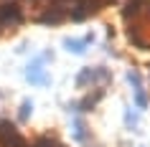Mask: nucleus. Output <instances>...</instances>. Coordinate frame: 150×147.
I'll return each instance as SVG.
<instances>
[{"label": "nucleus", "instance_id": "obj_1", "mask_svg": "<svg viewBox=\"0 0 150 147\" xmlns=\"http://www.w3.org/2000/svg\"><path fill=\"white\" fill-rule=\"evenodd\" d=\"M92 41H94V33H87L84 38H66L64 41V48H66L69 53H84Z\"/></svg>", "mask_w": 150, "mask_h": 147}, {"label": "nucleus", "instance_id": "obj_2", "mask_svg": "<svg viewBox=\"0 0 150 147\" xmlns=\"http://www.w3.org/2000/svg\"><path fill=\"white\" fill-rule=\"evenodd\" d=\"M127 79H130V84H132V89H135V104H137L140 109H145V107H148V96H145V89L140 86V76H137V71H130Z\"/></svg>", "mask_w": 150, "mask_h": 147}, {"label": "nucleus", "instance_id": "obj_3", "mask_svg": "<svg viewBox=\"0 0 150 147\" xmlns=\"http://www.w3.org/2000/svg\"><path fill=\"white\" fill-rule=\"evenodd\" d=\"M61 20H64V10L59 8V5L48 8L46 13H41V15H38V23H43V25H59Z\"/></svg>", "mask_w": 150, "mask_h": 147}, {"label": "nucleus", "instance_id": "obj_4", "mask_svg": "<svg viewBox=\"0 0 150 147\" xmlns=\"http://www.w3.org/2000/svg\"><path fill=\"white\" fill-rule=\"evenodd\" d=\"M99 74H102V69H81L79 74H76V84L87 86V84H92V79L99 76Z\"/></svg>", "mask_w": 150, "mask_h": 147}, {"label": "nucleus", "instance_id": "obj_5", "mask_svg": "<svg viewBox=\"0 0 150 147\" xmlns=\"http://www.w3.org/2000/svg\"><path fill=\"white\" fill-rule=\"evenodd\" d=\"M74 137L79 139L81 145H87V142H89V132H87V127H84L81 119H74Z\"/></svg>", "mask_w": 150, "mask_h": 147}, {"label": "nucleus", "instance_id": "obj_6", "mask_svg": "<svg viewBox=\"0 0 150 147\" xmlns=\"http://www.w3.org/2000/svg\"><path fill=\"white\" fill-rule=\"evenodd\" d=\"M28 81H31V84H36V86H48V84H51V76H48V74H43V71H38V74H31V76H28Z\"/></svg>", "mask_w": 150, "mask_h": 147}, {"label": "nucleus", "instance_id": "obj_7", "mask_svg": "<svg viewBox=\"0 0 150 147\" xmlns=\"http://www.w3.org/2000/svg\"><path fill=\"white\" fill-rule=\"evenodd\" d=\"M31 112H33V101H31V99H23L21 109H18V119H21V122H25V119L31 117Z\"/></svg>", "mask_w": 150, "mask_h": 147}, {"label": "nucleus", "instance_id": "obj_8", "mask_svg": "<svg viewBox=\"0 0 150 147\" xmlns=\"http://www.w3.org/2000/svg\"><path fill=\"white\" fill-rule=\"evenodd\" d=\"M99 96H102V91H94V94H89L87 99H81V101H84V104H81L79 109H84V112H87V109H92V107H94V104H97V99H99Z\"/></svg>", "mask_w": 150, "mask_h": 147}, {"label": "nucleus", "instance_id": "obj_9", "mask_svg": "<svg viewBox=\"0 0 150 147\" xmlns=\"http://www.w3.org/2000/svg\"><path fill=\"white\" fill-rule=\"evenodd\" d=\"M41 66H43V61H41V58H33V61L25 66V76H31V74H38Z\"/></svg>", "mask_w": 150, "mask_h": 147}, {"label": "nucleus", "instance_id": "obj_10", "mask_svg": "<svg viewBox=\"0 0 150 147\" xmlns=\"http://www.w3.org/2000/svg\"><path fill=\"white\" fill-rule=\"evenodd\" d=\"M135 124H137V117H135V112H127V127H130V129H135Z\"/></svg>", "mask_w": 150, "mask_h": 147}, {"label": "nucleus", "instance_id": "obj_11", "mask_svg": "<svg viewBox=\"0 0 150 147\" xmlns=\"http://www.w3.org/2000/svg\"><path fill=\"white\" fill-rule=\"evenodd\" d=\"M0 28H3V18H0Z\"/></svg>", "mask_w": 150, "mask_h": 147}]
</instances>
